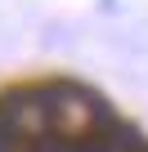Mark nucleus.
Instances as JSON below:
<instances>
[{
  "label": "nucleus",
  "instance_id": "nucleus-1",
  "mask_svg": "<svg viewBox=\"0 0 148 152\" xmlns=\"http://www.w3.org/2000/svg\"><path fill=\"white\" fill-rule=\"evenodd\" d=\"M45 107H49V134H58L63 143H77V148L99 143L117 125L108 116V107L94 94L77 90V85H54V90H45Z\"/></svg>",
  "mask_w": 148,
  "mask_h": 152
}]
</instances>
